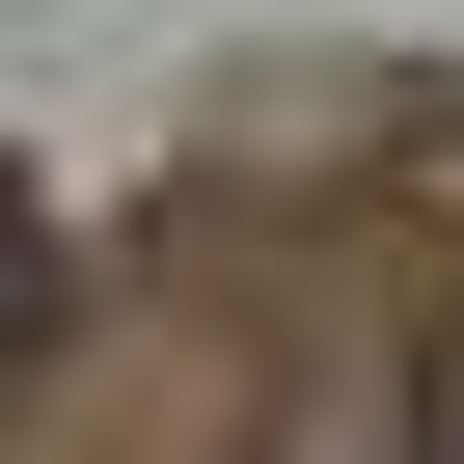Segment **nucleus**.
<instances>
[{"mask_svg": "<svg viewBox=\"0 0 464 464\" xmlns=\"http://www.w3.org/2000/svg\"><path fill=\"white\" fill-rule=\"evenodd\" d=\"M28 328H55V246H28V218H0V355H28Z\"/></svg>", "mask_w": 464, "mask_h": 464, "instance_id": "obj_1", "label": "nucleus"}]
</instances>
